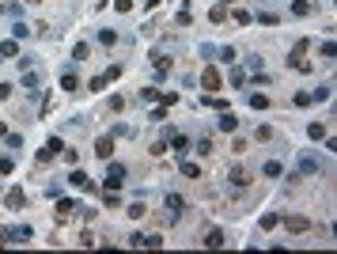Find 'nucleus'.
Segmentation results:
<instances>
[{
  "mask_svg": "<svg viewBox=\"0 0 337 254\" xmlns=\"http://www.w3.org/2000/svg\"><path fill=\"white\" fill-rule=\"evenodd\" d=\"M125 178H129V171L121 167V163H110V159H106V190H121Z\"/></svg>",
  "mask_w": 337,
  "mask_h": 254,
  "instance_id": "1",
  "label": "nucleus"
},
{
  "mask_svg": "<svg viewBox=\"0 0 337 254\" xmlns=\"http://www.w3.org/2000/svg\"><path fill=\"white\" fill-rule=\"evenodd\" d=\"M61 152H65V141H61V137H49V141L42 144V152H38V163H49V159H57Z\"/></svg>",
  "mask_w": 337,
  "mask_h": 254,
  "instance_id": "2",
  "label": "nucleus"
},
{
  "mask_svg": "<svg viewBox=\"0 0 337 254\" xmlns=\"http://www.w3.org/2000/svg\"><path fill=\"white\" fill-rule=\"evenodd\" d=\"M201 87H205L209 95H216V91L224 87V76H220L216 69H205V72H201Z\"/></svg>",
  "mask_w": 337,
  "mask_h": 254,
  "instance_id": "3",
  "label": "nucleus"
},
{
  "mask_svg": "<svg viewBox=\"0 0 337 254\" xmlns=\"http://www.w3.org/2000/svg\"><path fill=\"white\" fill-rule=\"evenodd\" d=\"M284 228H288L292 235H303V231H311V220L303 212H292V216H284Z\"/></svg>",
  "mask_w": 337,
  "mask_h": 254,
  "instance_id": "4",
  "label": "nucleus"
},
{
  "mask_svg": "<svg viewBox=\"0 0 337 254\" xmlns=\"http://www.w3.org/2000/svg\"><path fill=\"white\" fill-rule=\"evenodd\" d=\"M303 50H307V38H299V42H295L292 57H288V65H292V69H299V72H311V65L303 61Z\"/></svg>",
  "mask_w": 337,
  "mask_h": 254,
  "instance_id": "5",
  "label": "nucleus"
},
{
  "mask_svg": "<svg viewBox=\"0 0 337 254\" xmlns=\"http://www.w3.org/2000/svg\"><path fill=\"white\" fill-rule=\"evenodd\" d=\"M318 171H322V163H318V155H314V152L299 155V175H318Z\"/></svg>",
  "mask_w": 337,
  "mask_h": 254,
  "instance_id": "6",
  "label": "nucleus"
},
{
  "mask_svg": "<svg viewBox=\"0 0 337 254\" xmlns=\"http://www.w3.org/2000/svg\"><path fill=\"white\" fill-rule=\"evenodd\" d=\"M76 212H84L80 201H72V198H61V201H57V216H61V220H69V216H76Z\"/></svg>",
  "mask_w": 337,
  "mask_h": 254,
  "instance_id": "7",
  "label": "nucleus"
},
{
  "mask_svg": "<svg viewBox=\"0 0 337 254\" xmlns=\"http://www.w3.org/2000/svg\"><path fill=\"white\" fill-rule=\"evenodd\" d=\"M69 182L76 186V190H95V182H91V175H87V171H80V163H76V167H72Z\"/></svg>",
  "mask_w": 337,
  "mask_h": 254,
  "instance_id": "8",
  "label": "nucleus"
},
{
  "mask_svg": "<svg viewBox=\"0 0 337 254\" xmlns=\"http://www.w3.org/2000/svg\"><path fill=\"white\" fill-rule=\"evenodd\" d=\"M95 155L102 159V163L114 155V133H106V137H98V141H95Z\"/></svg>",
  "mask_w": 337,
  "mask_h": 254,
  "instance_id": "9",
  "label": "nucleus"
},
{
  "mask_svg": "<svg viewBox=\"0 0 337 254\" xmlns=\"http://www.w3.org/2000/svg\"><path fill=\"white\" fill-rule=\"evenodd\" d=\"M216 129H220V133H235V129H239V118H235L231 110H220V118H216Z\"/></svg>",
  "mask_w": 337,
  "mask_h": 254,
  "instance_id": "10",
  "label": "nucleus"
},
{
  "mask_svg": "<svg viewBox=\"0 0 337 254\" xmlns=\"http://www.w3.org/2000/svg\"><path fill=\"white\" fill-rule=\"evenodd\" d=\"M118 76H121V69H118V65H114L110 72H102V76H95V80H91V91H102V87H106V84H114V80H118Z\"/></svg>",
  "mask_w": 337,
  "mask_h": 254,
  "instance_id": "11",
  "label": "nucleus"
},
{
  "mask_svg": "<svg viewBox=\"0 0 337 254\" xmlns=\"http://www.w3.org/2000/svg\"><path fill=\"white\" fill-rule=\"evenodd\" d=\"M163 205H167V212H170V216H182L186 198H182V194H167V198H163Z\"/></svg>",
  "mask_w": 337,
  "mask_h": 254,
  "instance_id": "12",
  "label": "nucleus"
},
{
  "mask_svg": "<svg viewBox=\"0 0 337 254\" xmlns=\"http://www.w3.org/2000/svg\"><path fill=\"white\" fill-rule=\"evenodd\" d=\"M170 152L186 155V152H190V137H186V133H170Z\"/></svg>",
  "mask_w": 337,
  "mask_h": 254,
  "instance_id": "13",
  "label": "nucleus"
},
{
  "mask_svg": "<svg viewBox=\"0 0 337 254\" xmlns=\"http://www.w3.org/2000/svg\"><path fill=\"white\" fill-rule=\"evenodd\" d=\"M205 247H212V251H220V247H224V231H220V228H212L209 235H205Z\"/></svg>",
  "mask_w": 337,
  "mask_h": 254,
  "instance_id": "14",
  "label": "nucleus"
},
{
  "mask_svg": "<svg viewBox=\"0 0 337 254\" xmlns=\"http://www.w3.org/2000/svg\"><path fill=\"white\" fill-rule=\"evenodd\" d=\"M38 84H42V80H38V72H23V87H27V91H30V95H38Z\"/></svg>",
  "mask_w": 337,
  "mask_h": 254,
  "instance_id": "15",
  "label": "nucleus"
},
{
  "mask_svg": "<svg viewBox=\"0 0 337 254\" xmlns=\"http://www.w3.org/2000/svg\"><path fill=\"white\" fill-rule=\"evenodd\" d=\"M4 201H8V209H23V190H8V194H4Z\"/></svg>",
  "mask_w": 337,
  "mask_h": 254,
  "instance_id": "16",
  "label": "nucleus"
},
{
  "mask_svg": "<svg viewBox=\"0 0 337 254\" xmlns=\"http://www.w3.org/2000/svg\"><path fill=\"white\" fill-rule=\"evenodd\" d=\"M262 175H265V178H281V175H284V163H277V159H269L265 167H262Z\"/></svg>",
  "mask_w": 337,
  "mask_h": 254,
  "instance_id": "17",
  "label": "nucleus"
},
{
  "mask_svg": "<svg viewBox=\"0 0 337 254\" xmlns=\"http://www.w3.org/2000/svg\"><path fill=\"white\" fill-rule=\"evenodd\" d=\"M30 235H34V231H30L27 224H19V228H12V243H30Z\"/></svg>",
  "mask_w": 337,
  "mask_h": 254,
  "instance_id": "18",
  "label": "nucleus"
},
{
  "mask_svg": "<svg viewBox=\"0 0 337 254\" xmlns=\"http://www.w3.org/2000/svg\"><path fill=\"white\" fill-rule=\"evenodd\" d=\"M0 57H19V38H8V42H0Z\"/></svg>",
  "mask_w": 337,
  "mask_h": 254,
  "instance_id": "19",
  "label": "nucleus"
},
{
  "mask_svg": "<svg viewBox=\"0 0 337 254\" xmlns=\"http://www.w3.org/2000/svg\"><path fill=\"white\" fill-rule=\"evenodd\" d=\"M212 53H216V61H224V65L235 61V50H231V46H220V50H212Z\"/></svg>",
  "mask_w": 337,
  "mask_h": 254,
  "instance_id": "20",
  "label": "nucleus"
},
{
  "mask_svg": "<svg viewBox=\"0 0 337 254\" xmlns=\"http://www.w3.org/2000/svg\"><path fill=\"white\" fill-rule=\"evenodd\" d=\"M4 148L19 152V148H23V137H19V133H4Z\"/></svg>",
  "mask_w": 337,
  "mask_h": 254,
  "instance_id": "21",
  "label": "nucleus"
},
{
  "mask_svg": "<svg viewBox=\"0 0 337 254\" xmlns=\"http://www.w3.org/2000/svg\"><path fill=\"white\" fill-rule=\"evenodd\" d=\"M227 178H231L235 186H246V182H250V178H246V171H242V167H231V175H227Z\"/></svg>",
  "mask_w": 337,
  "mask_h": 254,
  "instance_id": "22",
  "label": "nucleus"
},
{
  "mask_svg": "<svg viewBox=\"0 0 337 254\" xmlns=\"http://www.w3.org/2000/svg\"><path fill=\"white\" fill-rule=\"evenodd\" d=\"M182 175H186V178H201V167L190 163V159H182Z\"/></svg>",
  "mask_w": 337,
  "mask_h": 254,
  "instance_id": "23",
  "label": "nucleus"
},
{
  "mask_svg": "<svg viewBox=\"0 0 337 254\" xmlns=\"http://www.w3.org/2000/svg\"><path fill=\"white\" fill-rule=\"evenodd\" d=\"M307 137H311V141H322V137H326V129L318 126V122H311V126H307Z\"/></svg>",
  "mask_w": 337,
  "mask_h": 254,
  "instance_id": "24",
  "label": "nucleus"
},
{
  "mask_svg": "<svg viewBox=\"0 0 337 254\" xmlns=\"http://www.w3.org/2000/svg\"><path fill=\"white\" fill-rule=\"evenodd\" d=\"M277 224H281L277 212H265V216H262V231H269V228H277Z\"/></svg>",
  "mask_w": 337,
  "mask_h": 254,
  "instance_id": "25",
  "label": "nucleus"
},
{
  "mask_svg": "<svg viewBox=\"0 0 337 254\" xmlns=\"http://www.w3.org/2000/svg\"><path fill=\"white\" fill-rule=\"evenodd\" d=\"M61 87H65V91H76V87H80V80H76L72 72H65V76H61Z\"/></svg>",
  "mask_w": 337,
  "mask_h": 254,
  "instance_id": "26",
  "label": "nucleus"
},
{
  "mask_svg": "<svg viewBox=\"0 0 337 254\" xmlns=\"http://www.w3.org/2000/svg\"><path fill=\"white\" fill-rule=\"evenodd\" d=\"M141 99H144V102H159V99H163V91H155V87H144Z\"/></svg>",
  "mask_w": 337,
  "mask_h": 254,
  "instance_id": "27",
  "label": "nucleus"
},
{
  "mask_svg": "<svg viewBox=\"0 0 337 254\" xmlns=\"http://www.w3.org/2000/svg\"><path fill=\"white\" fill-rule=\"evenodd\" d=\"M15 171V159L12 155H0V175H12Z\"/></svg>",
  "mask_w": 337,
  "mask_h": 254,
  "instance_id": "28",
  "label": "nucleus"
},
{
  "mask_svg": "<svg viewBox=\"0 0 337 254\" xmlns=\"http://www.w3.org/2000/svg\"><path fill=\"white\" fill-rule=\"evenodd\" d=\"M98 42H102V46H114V42H118V34H114V30H106V27H102V30H98Z\"/></svg>",
  "mask_w": 337,
  "mask_h": 254,
  "instance_id": "29",
  "label": "nucleus"
},
{
  "mask_svg": "<svg viewBox=\"0 0 337 254\" xmlns=\"http://www.w3.org/2000/svg\"><path fill=\"white\" fill-rule=\"evenodd\" d=\"M258 23H265V27H273V23H281V19H277V12H258Z\"/></svg>",
  "mask_w": 337,
  "mask_h": 254,
  "instance_id": "30",
  "label": "nucleus"
},
{
  "mask_svg": "<svg viewBox=\"0 0 337 254\" xmlns=\"http://www.w3.org/2000/svg\"><path fill=\"white\" fill-rule=\"evenodd\" d=\"M250 106H254V110H265V106H269V99H265V95H258V91H254V95H250Z\"/></svg>",
  "mask_w": 337,
  "mask_h": 254,
  "instance_id": "31",
  "label": "nucleus"
},
{
  "mask_svg": "<svg viewBox=\"0 0 337 254\" xmlns=\"http://www.w3.org/2000/svg\"><path fill=\"white\" fill-rule=\"evenodd\" d=\"M129 216H133V220H141V216H144V201H133V205H129Z\"/></svg>",
  "mask_w": 337,
  "mask_h": 254,
  "instance_id": "32",
  "label": "nucleus"
},
{
  "mask_svg": "<svg viewBox=\"0 0 337 254\" xmlns=\"http://www.w3.org/2000/svg\"><path fill=\"white\" fill-rule=\"evenodd\" d=\"M87 57V42H76L72 46V61H84Z\"/></svg>",
  "mask_w": 337,
  "mask_h": 254,
  "instance_id": "33",
  "label": "nucleus"
},
{
  "mask_svg": "<svg viewBox=\"0 0 337 254\" xmlns=\"http://www.w3.org/2000/svg\"><path fill=\"white\" fill-rule=\"evenodd\" d=\"M295 106H311V102H314V99H311V91H295Z\"/></svg>",
  "mask_w": 337,
  "mask_h": 254,
  "instance_id": "34",
  "label": "nucleus"
},
{
  "mask_svg": "<svg viewBox=\"0 0 337 254\" xmlns=\"http://www.w3.org/2000/svg\"><path fill=\"white\" fill-rule=\"evenodd\" d=\"M201 106H216V110H227L224 99H216V95H209V99H201Z\"/></svg>",
  "mask_w": 337,
  "mask_h": 254,
  "instance_id": "35",
  "label": "nucleus"
},
{
  "mask_svg": "<svg viewBox=\"0 0 337 254\" xmlns=\"http://www.w3.org/2000/svg\"><path fill=\"white\" fill-rule=\"evenodd\" d=\"M307 12H311L307 0H295V4H292V15H307Z\"/></svg>",
  "mask_w": 337,
  "mask_h": 254,
  "instance_id": "36",
  "label": "nucleus"
},
{
  "mask_svg": "<svg viewBox=\"0 0 337 254\" xmlns=\"http://www.w3.org/2000/svg\"><path fill=\"white\" fill-rule=\"evenodd\" d=\"M235 23H242V27H246V23H254V15L242 12V8H235Z\"/></svg>",
  "mask_w": 337,
  "mask_h": 254,
  "instance_id": "37",
  "label": "nucleus"
},
{
  "mask_svg": "<svg viewBox=\"0 0 337 254\" xmlns=\"http://www.w3.org/2000/svg\"><path fill=\"white\" fill-rule=\"evenodd\" d=\"M318 53H322V57H334V53H337V46H334V42H330V38H326V42H322V46H318Z\"/></svg>",
  "mask_w": 337,
  "mask_h": 254,
  "instance_id": "38",
  "label": "nucleus"
},
{
  "mask_svg": "<svg viewBox=\"0 0 337 254\" xmlns=\"http://www.w3.org/2000/svg\"><path fill=\"white\" fill-rule=\"evenodd\" d=\"M311 99H318V102H326V99H330V87H314V91H311Z\"/></svg>",
  "mask_w": 337,
  "mask_h": 254,
  "instance_id": "39",
  "label": "nucleus"
},
{
  "mask_svg": "<svg viewBox=\"0 0 337 254\" xmlns=\"http://www.w3.org/2000/svg\"><path fill=\"white\" fill-rule=\"evenodd\" d=\"M152 122H167V106H163V102H159V106L152 110Z\"/></svg>",
  "mask_w": 337,
  "mask_h": 254,
  "instance_id": "40",
  "label": "nucleus"
},
{
  "mask_svg": "<svg viewBox=\"0 0 337 254\" xmlns=\"http://www.w3.org/2000/svg\"><path fill=\"white\" fill-rule=\"evenodd\" d=\"M27 34H30L27 23H15V27H12V38H27Z\"/></svg>",
  "mask_w": 337,
  "mask_h": 254,
  "instance_id": "41",
  "label": "nucleus"
},
{
  "mask_svg": "<svg viewBox=\"0 0 337 254\" xmlns=\"http://www.w3.org/2000/svg\"><path fill=\"white\" fill-rule=\"evenodd\" d=\"M231 84H235V87H242V84H246V72H242V69H235V72H231Z\"/></svg>",
  "mask_w": 337,
  "mask_h": 254,
  "instance_id": "42",
  "label": "nucleus"
},
{
  "mask_svg": "<svg viewBox=\"0 0 337 254\" xmlns=\"http://www.w3.org/2000/svg\"><path fill=\"white\" fill-rule=\"evenodd\" d=\"M110 110H114V114L125 110V99H121V95H110Z\"/></svg>",
  "mask_w": 337,
  "mask_h": 254,
  "instance_id": "43",
  "label": "nucleus"
},
{
  "mask_svg": "<svg viewBox=\"0 0 337 254\" xmlns=\"http://www.w3.org/2000/svg\"><path fill=\"white\" fill-rule=\"evenodd\" d=\"M114 8H118V12L125 15V12H133V0H114Z\"/></svg>",
  "mask_w": 337,
  "mask_h": 254,
  "instance_id": "44",
  "label": "nucleus"
},
{
  "mask_svg": "<svg viewBox=\"0 0 337 254\" xmlns=\"http://www.w3.org/2000/svg\"><path fill=\"white\" fill-rule=\"evenodd\" d=\"M246 65H250V72H262V69H265V61H262V57H250Z\"/></svg>",
  "mask_w": 337,
  "mask_h": 254,
  "instance_id": "45",
  "label": "nucleus"
},
{
  "mask_svg": "<svg viewBox=\"0 0 337 254\" xmlns=\"http://www.w3.org/2000/svg\"><path fill=\"white\" fill-rule=\"evenodd\" d=\"M12 87H15V84H0V102H8V99H12Z\"/></svg>",
  "mask_w": 337,
  "mask_h": 254,
  "instance_id": "46",
  "label": "nucleus"
},
{
  "mask_svg": "<svg viewBox=\"0 0 337 254\" xmlns=\"http://www.w3.org/2000/svg\"><path fill=\"white\" fill-rule=\"evenodd\" d=\"M197 152H201V155L212 152V141H209V137H201V141H197Z\"/></svg>",
  "mask_w": 337,
  "mask_h": 254,
  "instance_id": "47",
  "label": "nucleus"
},
{
  "mask_svg": "<svg viewBox=\"0 0 337 254\" xmlns=\"http://www.w3.org/2000/svg\"><path fill=\"white\" fill-rule=\"evenodd\" d=\"M12 243V228H0V247H8Z\"/></svg>",
  "mask_w": 337,
  "mask_h": 254,
  "instance_id": "48",
  "label": "nucleus"
},
{
  "mask_svg": "<svg viewBox=\"0 0 337 254\" xmlns=\"http://www.w3.org/2000/svg\"><path fill=\"white\" fill-rule=\"evenodd\" d=\"M4 133H8V126H4V122H0V141H4Z\"/></svg>",
  "mask_w": 337,
  "mask_h": 254,
  "instance_id": "49",
  "label": "nucleus"
},
{
  "mask_svg": "<svg viewBox=\"0 0 337 254\" xmlns=\"http://www.w3.org/2000/svg\"><path fill=\"white\" fill-rule=\"evenodd\" d=\"M144 4H148V8H155V4H159V0H144Z\"/></svg>",
  "mask_w": 337,
  "mask_h": 254,
  "instance_id": "50",
  "label": "nucleus"
},
{
  "mask_svg": "<svg viewBox=\"0 0 337 254\" xmlns=\"http://www.w3.org/2000/svg\"><path fill=\"white\" fill-rule=\"evenodd\" d=\"M30 4H42V0H30Z\"/></svg>",
  "mask_w": 337,
  "mask_h": 254,
  "instance_id": "51",
  "label": "nucleus"
},
{
  "mask_svg": "<svg viewBox=\"0 0 337 254\" xmlns=\"http://www.w3.org/2000/svg\"><path fill=\"white\" fill-rule=\"evenodd\" d=\"M224 4H235V0H224Z\"/></svg>",
  "mask_w": 337,
  "mask_h": 254,
  "instance_id": "52",
  "label": "nucleus"
}]
</instances>
